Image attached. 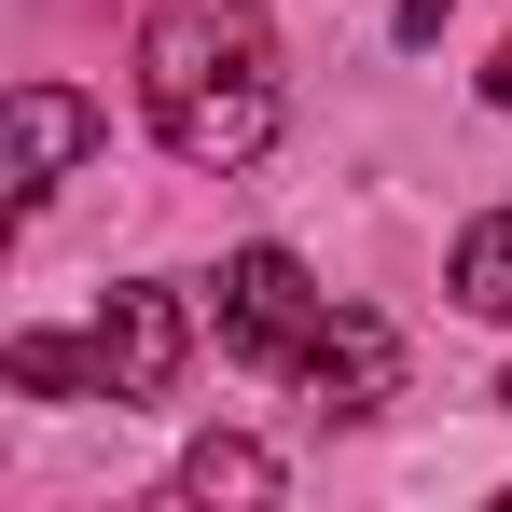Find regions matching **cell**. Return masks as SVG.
I'll list each match as a JSON object with an SVG mask.
<instances>
[{"label": "cell", "mask_w": 512, "mask_h": 512, "mask_svg": "<svg viewBox=\"0 0 512 512\" xmlns=\"http://www.w3.org/2000/svg\"><path fill=\"white\" fill-rule=\"evenodd\" d=\"M499 402H512V388H499Z\"/></svg>", "instance_id": "cell-11"}, {"label": "cell", "mask_w": 512, "mask_h": 512, "mask_svg": "<svg viewBox=\"0 0 512 512\" xmlns=\"http://www.w3.org/2000/svg\"><path fill=\"white\" fill-rule=\"evenodd\" d=\"M0 374L28 388V402H111V360H97V333L70 346V333H14L0 346Z\"/></svg>", "instance_id": "cell-6"}, {"label": "cell", "mask_w": 512, "mask_h": 512, "mask_svg": "<svg viewBox=\"0 0 512 512\" xmlns=\"http://www.w3.org/2000/svg\"><path fill=\"white\" fill-rule=\"evenodd\" d=\"M443 291H457L471 319H512V208H485V222L457 236V263H443Z\"/></svg>", "instance_id": "cell-8"}, {"label": "cell", "mask_w": 512, "mask_h": 512, "mask_svg": "<svg viewBox=\"0 0 512 512\" xmlns=\"http://www.w3.org/2000/svg\"><path fill=\"white\" fill-rule=\"evenodd\" d=\"M84 153H97V97H70V84H14V208H42Z\"/></svg>", "instance_id": "cell-5"}, {"label": "cell", "mask_w": 512, "mask_h": 512, "mask_svg": "<svg viewBox=\"0 0 512 512\" xmlns=\"http://www.w3.org/2000/svg\"><path fill=\"white\" fill-rule=\"evenodd\" d=\"M485 97H499V111H512V42H499V70H485Z\"/></svg>", "instance_id": "cell-10"}, {"label": "cell", "mask_w": 512, "mask_h": 512, "mask_svg": "<svg viewBox=\"0 0 512 512\" xmlns=\"http://www.w3.org/2000/svg\"><path fill=\"white\" fill-rule=\"evenodd\" d=\"M443 14H457V0H402L388 28H402V42H443Z\"/></svg>", "instance_id": "cell-9"}, {"label": "cell", "mask_w": 512, "mask_h": 512, "mask_svg": "<svg viewBox=\"0 0 512 512\" xmlns=\"http://www.w3.org/2000/svg\"><path fill=\"white\" fill-rule=\"evenodd\" d=\"M291 374H305V402H319V416H374V402L402 388V333H388L374 305H333V319H319V346H305Z\"/></svg>", "instance_id": "cell-4"}, {"label": "cell", "mask_w": 512, "mask_h": 512, "mask_svg": "<svg viewBox=\"0 0 512 512\" xmlns=\"http://www.w3.org/2000/svg\"><path fill=\"white\" fill-rule=\"evenodd\" d=\"M319 319H333V291H319L291 250H236L222 263V346H236L250 374H291V360L319 346Z\"/></svg>", "instance_id": "cell-2"}, {"label": "cell", "mask_w": 512, "mask_h": 512, "mask_svg": "<svg viewBox=\"0 0 512 512\" xmlns=\"http://www.w3.org/2000/svg\"><path fill=\"white\" fill-rule=\"evenodd\" d=\"M139 97H153V139L180 167H250L277 139V28H263V0H153Z\"/></svg>", "instance_id": "cell-1"}, {"label": "cell", "mask_w": 512, "mask_h": 512, "mask_svg": "<svg viewBox=\"0 0 512 512\" xmlns=\"http://www.w3.org/2000/svg\"><path fill=\"white\" fill-rule=\"evenodd\" d=\"M180 499H208V512L236 499V512H250V499H277V457H263V443H236V429H208V443L180 457Z\"/></svg>", "instance_id": "cell-7"}, {"label": "cell", "mask_w": 512, "mask_h": 512, "mask_svg": "<svg viewBox=\"0 0 512 512\" xmlns=\"http://www.w3.org/2000/svg\"><path fill=\"white\" fill-rule=\"evenodd\" d=\"M97 360H111V402H167L180 360H194V319H180V291H111L97 305Z\"/></svg>", "instance_id": "cell-3"}]
</instances>
